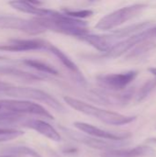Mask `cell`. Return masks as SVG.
Instances as JSON below:
<instances>
[{
	"mask_svg": "<svg viewBox=\"0 0 156 157\" xmlns=\"http://www.w3.org/2000/svg\"><path fill=\"white\" fill-rule=\"evenodd\" d=\"M47 41L40 39L31 40H10L8 43L0 44V51L5 52H28L45 50Z\"/></svg>",
	"mask_w": 156,
	"mask_h": 157,
	"instance_id": "cell-10",
	"label": "cell"
},
{
	"mask_svg": "<svg viewBox=\"0 0 156 157\" xmlns=\"http://www.w3.org/2000/svg\"><path fill=\"white\" fill-rule=\"evenodd\" d=\"M154 86H155V83L154 82V81H152V82H148L142 89H141V91H140V93H139V97L141 98V99H143L152 89H153V87H154Z\"/></svg>",
	"mask_w": 156,
	"mask_h": 157,
	"instance_id": "cell-22",
	"label": "cell"
},
{
	"mask_svg": "<svg viewBox=\"0 0 156 157\" xmlns=\"http://www.w3.org/2000/svg\"><path fill=\"white\" fill-rule=\"evenodd\" d=\"M8 97L16 98H22V99H32L36 101H41L50 106L51 108L54 109L57 111L64 112V108L50 94L32 87H24V86H12L6 93Z\"/></svg>",
	"mask_w": 156,
	"mask_h": 157,
	"instance_id": "cell-4",
	"label": "cell"
},
{
	"mask_svg": "<svg viewBox=\"0 0 156 157\" xmlns=\"http://www.w3.org/2000/svg\"><path fill=\"white\" fill-rule=\"evenodd\" d=\"M22 63L24 64H26L27 66H29V67H31L39 72H41V73H45V74H49V75H59L58 71L55 68H53L51 65L48 64L47 63L39 61V60L27 59V60H24Z\"/></svg>",
	"mask_w": 156,
	"mask_h": 157,
	"instance_id": "cell-18",
	"label": "cell"
},
{
	"mask_svg": "<svg viewBox=\"0 0 156 157\" xmlns=\"http://www.w3.org/2000/svg\"><path fill=\"white\" fill-rule=\"evenodd\" d=\"M0 109H1V108H0Z\"/></svg>",
	"mask_w": 156,
	"mask_h": 157,
	"instance_id": "cell-26",
	"label": "cell"
},
{
	"mask_svg": "<svg viewBox=\"0 0 156 157\" xmlns=\"http://www.w3.org/2000/svg\"><path fill=\"white\" fill-rule=\"evenodd\" d=\"M64 12V15L73 17V18H85L91 17L93 15V11L90 9H79V10H74V9H69V8H64L63 10Z\"/></svg>",
	"mask_w": 156,
	"mask_h": 157,
	"instance_id": "cell-20",
	"label": "cell"
},
{
	"mask_svg": "<svg viewBox=\"0 0 156 157\" xmlns=\"http://www.w3.org/2000/svg\"><path fill=\"white\" fill-rule=\"evenodd\" d=\"M30 155L32 157H40L36 152L33 150L28 148V147H17V148H13L7 151V155Z\"/></svg>",
	"mask_w": 156,
	"mask_h": 157,
	"instance_id": "cell-21",
	"label": "cell"
},
{
	"mask_svg": "<svg viewBox=\"0 0 156 157\" xmlns=\"http://www.w3.org/2000/svg\"><path fill=\"white\" fill-rule=\"evenodd\" d=\"M66 133L69 134V136L75 141H78L80 143H83L84 144H86L88 146H91L93 148H97V149H106V151L108 150H113L115 147L120 146V144H116L119 142H113V141H107V140H97L95 138H90L87 136L76 134L74 132H71L69 130L66 131Z\"/></svg>",
	"mask_w": 156,
	"mask_h": 157,
	"instance_id": "cell-14",
	"label": "cell"
},
{
	"mask_svg": "<svg viewBox=\"0 0 156 157\" xmlns=\"http://www.w3.org/2000/svg\"><path fill=\"white\" fill-rule=\"evenodd\" d=\"M11 86H12L11 84H8V83L0 81V92H1V93H4V94H5Z\"/></svg>",
	"mask_w": 156,
	"mask_h": 157,
	"instance_id": "cell-23",
	"label": "cell"
},
{
	"mask_svg": "<svg viewBox=\"0 0 156 157\" xmlns=\"http://www.w3.org/2000/svg\"><path fill=\"white\" fill-rule=\"evenodd\" d=\"M24 127L32 129L39 132L40 134L45 136L46 138L54 141V142H60L61 141V135L60 133L48 122L41 120H32L28 119L24 124Z\"/></svg>",
	"mask_w": 156,
	"mask_h": 157,
	"instance_id": "cell-13",
	"label": "cell"
},
{
	"mask_svg": "<svg viewBox=\"0 0 156 157\" xmlns=\"http://www.w3.org/2000/svg\"><path fill=\"white\" fill-rule=\"evenodd\" d=\"M146 4H133L117 9L98 20L96 29L101 30L112 29L138 16L146 7Z\"/></svg>",
	"mask_w": 156,
	"mask_h": 157,
	"instance_id": "cell-3",
	"label": "cell"
},
{
	"mask_svg": "<svg viewBox=\"0 0 156 157\" xmlns=\"http://www.w3.org/2000/svg\"><path fill=\"white\" fill-rule=\"evenodd\" d=\"M74 125L76 129H78L79 131L83 132L84 133L89 136H92L93 138H98V139L113 141V142H121L131 137V133L129 132H112L102 130L100 128H97L94 125L86 122L75 121Z\"/></svg>",
	"mask_w": 156,
	"mask_h": 157,
	"instance_id": "cell-9",
	"label": "cell"
},
{
	"mask_svg": "<svg viewBox=\"0 0 156 157\" xmlns=\"http://www.w3.org/2000/svg\"><path fill=\"white\" fill-rule=\"evenodd\" d=\"M24 132L19 130L11 128H0V143L11 141L19 136H22Z\"/></svg>",
	"mask_w": 156,
	"mask_h": 157,
	"instance_id": "cell-19",
	"label": "cell"
},
{
	"mask_svg": "<svg viewBox=\"0 0 156 157\" xmlns=\"http://www.w3.org/2000/svg\"><path fill=\"white\" fill-rule=\"evenodd\" d=\"M156 154L155 150L150 146L139 145L134 148L113 149L105 151L102 157H151Z\"/></svg>",
	"mask_w": 156,
	"mask_h": 157,
	"instance_id": "cell-11",
	"label": "cell"
},
{
	"mask_svg": "<svg viewBox=\"0 0 156 157\" xmlns=\"http://www.w3.org/2000/svg\"><path fill=\"white\" fill-rule=\"evenodd\" d=\"M155 31H156V29H155Z\"/></svg>",
	"mask_w": 156,
	"mask_h": 157,
	"instance_id": "cell-27",
	"label": "cell"
},
{
	"mask_svg": "<svg viewBox=\"0 0 156 157\" xmlns=\"http://www.w3.org/2000/svg\"><path fill=\"white\" fill-rule=\"evenodd\" d=\"M14 9L23 12V13H28V14H32L37 16V17H52L56 15L58 12L55 10L51 9H47V8H42L40 6H36L29 3V1H22V0H14L10 1L8 3Z\"/></svg>",
	"mask_w": 156,
	"mask_h": 157,
	"instance_id": "cell-12",
	"label": "cell"
},
{
	"mask_svg": "<svg viewBox=\"0 0 156 157\" xmlns=\"http://www.w3.org/2000/svg\"><path fill=\"white\" fill-rule=\"evenodd\" d=\"M149 142H154V143H156V138H153V139H150Z\"/></svg>",
	"mask_w": 156,
	"mask_h": 157,
	"instance_id": "cell-25",
	"label": "cell"
},
{
	"mask_svg": "<svg viewBox=\"0 0 156 157\" xmlns=\"http://www.w3.org/2000/svg\"><path fill=\"white\" fill-rule=\"evenodd\" d=\"M0 29H17L29 35H39L45 32L34 19H25L17 17H0Z\"/></svg>",
	"mask_w": 156,
	"mask_h": 157,
	"instance_id": "cell-8",
	"label": "cell"
},
{
	"mask_svg": "<svg viewBox=\"0 0 156 157\" xmlns=\"http://www.w3.org/2000/svg\"><path fill=\"white\" fill-rule=\"evenodd\" d=\"M33 19L37 24L44 29L45 31L51 30L79 39L88 33L87 23L86 21L70 17L60 12L52 17H35Z\"/></svg>",
	"mask_w": 156,
	"mask_h": 157,
	"instance_id": "cell-1",
	"label": "cell"
},
{
	"mask_svg": "<svg viewBox=\"0 0 156 157\" xmlns=\"http://www.w3.org/2000/svg\"><path fill=\"white\" fill-rule=\"evenodd\" d=\"M80 40L89 43L91 46L96 48L99 52H107L110 49V45L108 41L106 35H98V34H90L86 33L82 36Z\"/></svg>",
	"mask_w": 156,
	"mask_h": 157,
	"instance_id": "cell-15",
	"label": "cell"
},
{
	"mask_svg": "<svg viewBox=\"0 0 156 157\" xmlns=\"http://www.w3.org/2000/svg\"><path fill=\"white\" fill-rule=\"evenodd\" d=\"M0 108L8 112L17 114H29L43 117L45 119L53 120V116L45 109L41 105L22 99H0Z\"/></svg>",
	"mask_w": 156,
	"mask_h": 157,
	"instance_id": "cell-5",
	"label": "cell"
},
{
	"mask_svg": "<svg viewBox=\"0 0 156 157\" xmlns=\"http://www.w3.org/2000/svg\"><path fill=\"white\" fill-rule=\"evenodd\" d=\"M0 75H8L16 78H20L23 80H28V81H39L43 79L41 76L24 72L22 70H19L15 67L11 66H0Z\"/></svg>",
	"mask_w": 156,
	"mask_h": 157,
	"instance_id": "cell-16",
	"label": "cell"
},
{
	"mask_svg": "<svg viewBox=\"0 0 156 157\" xmlns=\"http://www.w3.org/2000/svg\"><path fill=\"white\" fill-rule=\"evenodd\" d=\"M137 71H129L120 74L100 75L97 76V80L103 87L113 91H119L128 86L137 77Z\"/></svg>",
	"mask_w": 156,
	"mask_h": 157,
	"instance_id": "cell-7",
	"label": "cell"
},
{
	"mask_svg": "<svg viewBox=\"0 0 156 157\" xmlns=\"http://www.w3.org/2000/svg\"><path fill=\"white\" fill-rule=\"evenodd\" d=\"M148 71L150 73H152L154 76L156 77V68L155 67H151V68H148Z\"/></svg>",
	"mask_w": 156,
	"mask_h": 157,
	"instance_id": "cell-24",
	"label": "cell"
},
{
	"mask_svg": "<svg viewBox=\"0 0 156 157\" xmlns=\"http://www.w3.org/2000/svg\"><path fill=\"white\" fill-rule=\"evenodd\" d=\"M155 33V29H148L141 32L135 33L126 39H123L118 41L106 52L105 55L108 57H119L122 55L123 53H125L126 52H129L138 43H141L142 41L146 40L147 39H149L150 37H152V35Z\"/></svg>",
	"mask_w": 156,
	"mask_h": 157,
	"instance_id": "cell-6",
	"label": "cell"
},
{
	"mask_svg": "<svg viewBox=\"0 0 156 157\" xmlns=\"http://www.w3.org/2000/svg\"><path fill=\"white\" fill-rule=\"evenodd\" d=\"M63 100L72 109L87 116L95 117L97 120L101 121L102 122L109 125H115V126L126 125L131 123L136 120L135 116H126L118 112L103 109L69 96H64Z\"/></svg>",
	"mask_w": 156,
	"mask_h": 157,
	"instance_id": "cell-2",
	"label": "cell"
},
{
	"mask_svg": "<svg viewBox=\"0 0 156 157\" xmlns=\"http://www.w3.org/2000/svg\"><path fill=\"white\" fill-rule=\"evenodd\" d=\"M45 51L52 53L67 69H69L70 71H72L74 73H78V68H77L76 64L66 54H64L60 49H58L57 47H55L54 45H52L51 43L47 41Z\"/></svg>",
	"mask_w": 156,
	"mask_h": 157,
	"instance_id": "cell-17",
	"label": "cell"
}]
</instances>
